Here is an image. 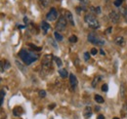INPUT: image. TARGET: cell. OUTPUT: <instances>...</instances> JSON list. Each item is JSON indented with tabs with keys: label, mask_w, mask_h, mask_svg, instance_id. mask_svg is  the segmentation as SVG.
<instances>
[{
	"label": "cell",
	"mask_w": 127,
	"mask_h": 119,
	"mask_svg": "<svg viewBox=\"0 0 127 119\" xmlns=\"http://www.w3.org/2000/svg\"><path fill=\"white\" fill-rule=\"evenodd\" d=\"M59 74H60V76H61L62 78H66V77H67V75H68V73H67L66 69H64V68H62V69H60V70H59Z\"/></svg>",
	"instance_id": "obj_14"
},
{
	"label": "cell",
	"mask_w": 127,
	"mask_h": 119,
	"mask_svg": "<svg viewBox=\"0 0 127 119\" xmlns=\"http://www.w3.org/2000/svg\"><path fill=\"white\" fill-rule=\"evenodd\" d=\"M48 40H49V43H50V44H51V45H53V46H54V47H55V48H57V47H58V45H57V44H56V43H55V41H54V40H53V39H52V38H49V39H48Z\"/></svg>",
	"instance_id": "obj_25"
},
{
	"label": "cell",
	"mask_w": 127,
	"mask_h": 119,
	"mask_svg": "<svg viewBox=\"0 0 127 119\" xmlns=\"http://www.w3.org/2000/svg\"><path fill=\"white\" fill-rule=\"evenodd\" d=\"M55 108V104H52L51 106H49V109H53Z\"/></svg>",
	"instance_id": "obj_31"
},
{
	"label": "cell",
	"mask_w": 127,
	"mask_h": 119,
	"mask_svg": "<svg viewBox=\"0 0 127 119\" xmlns=\"http://www.w3.org/2000/svg\"><path fill=\"white\" fill-rule=\"evenodd\" d=\"M28 46L31 47V48H32L33 50H35V51H41V50H42L41 47H37V46H35V45H33V44H28Z\"/></svg>",
	"instance_id": "obj_23"
},
{
	"label": "cell",
	"mask_w": 127,
	"mask_h": 119,
	"mask_svg": "<svg viewBox=\"0 0 127 119\" xmlns=\"http://www.w3.org/2000/svg\"><path fill=\"white\" fill-rule=\"evenodd\" d=\"M65 20H66V22H68L71 25H74L73 17H72V14H71L69 11H66V12H65Z\"/></svg>",
	"instance_id": "obj_9"
},
{
	"label": "cell",
	"mask_w": 127,
	"mask_h": 119,
	"mask_svg": "<svg viewBox=\"0 0 127 119\" xmlns=\"http://www.w3.org/2000/svg\"><path fill=\"white\" fill-rule=\"evenodd\" d=\"M111 30H112V27H110L108 30H106V33H107V32H108V33H109V32H111Z\"/></svg>",
	"instance_id": "obj_35"
},
{
	"label": "cell",
	"mask_w": 127,
	"mask_h": 119,
	"mask_svg": "<svg viewBox=\"0 0 127 119\" xmlns=\"http://www.w3.org/2000/svg\"><path fill=\"white\" fill-rule=\"evenodd\" d=\"M57 18H58V12H57V10H56L55 8H51V10L49 11V13H48L47 16H46V19H47L48 21L53 22V21H55Z\"/></svg>",
	"instance_id": "obj_6"
},
{
	"label": "cell",
	"mask_w": 127,
	"mask_h": 119,
	"mask_svg": "<svg viewBox=\"0 0 127 119\" xmlns=\"http://www.w3.org/2000/svg\"><path fill=\"white\" fill-rule=\"evenodd\" d=\"M19 28H25V26L24 25H19Z\"/></svg>",
	"instance_id": "obj_36"
},
{
	"label": "cell",
	"mask_w": 127,
	"mask_h": 119,
	"mask_svg": "<svg viewBox=\"0 0 127 119\" xmlns=\"http://www.w3.org/2000/svg\"><path fill=\"white\" fill-rule=\"evenodd\" d=\"M101 54H102V55H105V52H104V51H102V50H101Z\"/></svg>",
	"instance_id": "obj_37"
},
{
	"label": "cell",
	"mask_w": 127,
	"mask_h": 119,
	"mask_svg": "<svg viewBox=\"0 0 127 119\" xmlns=\"http://www.w3.org/2000/svg\"><path fill=\"white\" fill-rule=\"evenodd\" d=\"M24 21H25V23H27V22H28V19H27L26 17L25 18V20H24Z\"/></svg>",
	"instance_id": "obj_33"
},
{
	"label": "cell",
	"mask_w": 127,
	"mask_h": 119,
	"mask_svg": "<svg viewBox=\"0 0 127 119\" xmlns=\"http://www.w3.org/2000/svg\"><path fill=\"white\" fill-rule=\"evenodd\" d=\"M41 28L44 31V33H47V31L50 29V24L47 22H41Z\"/></svg>",
	"instance_id": "obj_12"
},
{
	"label": "cell",
	"mask_w": 127,
	"mask_h": 119,
	"mask_svg": "<svg viewBox=\"0 0 127 119\" xmlns=\"http://www.w3.org/2000/svg\"><path fill=\"white\" fill-rule=\"evenodd\" d=\"M114 43L118 46H124L125 45V39L122 36H117L114 38Z\"/></svg>",
	"instance_id": "obj_10"
},
{
	"label": "cell",
	"mask_w": 127,
	"mask_h": 119,
	"mask_svg": "<svg viewBox=\"0 0 127 119\" xmlns=\"http://www.w3.org/2000/svg\"><path fill=\"white\" fill-rule=\"evenodd\" d=\"M4 97H5V92L4 91H0V107L4 101Z\"/></svg>",
	"instance_id": "obj_20"
},
{
	"label": "cell",
	"mask_w": 127,
	"mask_h": 119,
	"mask_svg": "<svg viewBox=\"0 0 127 119\" xmlns=\"http://www.w3.org/2000/svg\"><path fill=\"white\" fill-rule=\"evenodd\" d=\"M124 19H125V21H126L127 22V11L125 12V14H124Z\"/></svg>",
	"instance_id": "obj_34"
},
{
	"label": "cell",
	"mask_w": 127,
	"mask_h": 119,
	"mask_svg": "<svg viewBox=\"0 0 127 119\" xmlns=\"http://www.w3.org/2000/svg\"><path fill=\"white\" fill-rule=\"evenodd\" d=\"M99 80H101V77L100 76H96L94 79H93V82H92V87L95 88L97 86V83L99 82Z\"/></svg>",
	"instance_id": "obj_18"
},
{
	"label": "cell",
	"mask_w": 127,
	"mask_h": 119,
	"mask_svg": "<svg viewBox=\"0 0 127 119\" xmlns=\"http://www.w3.org/2000/svg\"><path fill=\"white\" fill-rule=\"evenodd\" d=\"M84 20H85L86 23L89 25V27H91L93 29H98L100 27V23L93 14H91V13L86 14L84 17Z\"/></svg>",
	"instance_id": "obj_2"
},
{
	"label": "cell",
	"mask_w": 127,
	"mask_h": 119,
	"mask_svg": "<svg viewBox=\"0 0 127 119\" xmlns=\"http://www.w3.org/2000/svg\"><path fill=\"white\" fill-rule=\"evenodd\" d=\"M10 63L8 62V61H5L4 62V67H5V69H8V68H10Z\"/></svg>",
	"instance_id": "obj_28"
},
{
	"label": "cell",
	"mask_w": 127,
	"mask_h": 119,
	"mask_svg": "<svg viewBox=\"0 0 127 119\" xmlns=\"http://www.w3.org/2000/svg\"><path fill=\"white\" fill-rule=\"evenodd\" d=\"M91 115H92V109H91V108L90 107H86L85 109H84V111H83V116L86 119H88L91 117Z\"/></svg>",
	"instance_id": "obj_11"
},
{
	"label": "cell",
	"mask_w": 127,
	"mask_h": 119,
	"mask_svg": "<svg viewBox=\"0 0 127 119\" xmlns=\"http://www.w3.org/2000/svg\"><path fill=\"white\" fill-rule=\"evenodd\" d=\"M19 57L22 59V61L26 65H29L30 64H32L33 62H35L38 59V55L37 54H35V53H33L31 51L25 50V49H22L19 52Z\"/></svg>",
	"instance_id": "obj_1"
},
{
	"label": "cell",
	"mask_w": 127,
	"mask_h": 119,
	"mask_svg": "<svg viewBox=\"0 0 127 119\" xmlns=\"http://www.w3.org/2000/svg\"><path fill=\"white\" fill-rule=\"evenodd\" d=\"M69 83L72 89H75V87L77 86V78L75 77V75L73 73L69 74Z\"/></svg>",
	"instance_id": "obj_8"
},
{
	"label": "cell",
	"mask_w": 127,
	"mask_h": 119,
	"mask_svg": "<svg viewBox=\"0 0 127 119\" xmlns=\"http://www.w3.org/2000/svg\"><path fill=\"white\" fill-rule=\"evenodd\" d=\"M68 41H69L70 43H76V42H77V37H76L75 35H71V36L68 38Z\"/></svg>",
	"instance_id": "obj_19"
},
{
	"label": "cell",
	"mask_w": 127,
	"mask_h": 119,
	"mask_svg": "<svg viewBox=\"0 0 127 119\" xmlns=\"http://www.w3.org/2000/svg\"><path fill=\"white\" fill-rule=\"evenodd\" d=\"M54 36H55V38H56L57 41H62V40H63L62 34H60L58 31H55V32H54Z\"/></svg>",
	"instance_id": "obj_16"
},
{
	"label": "cell",
	"mask_w": 127,
	"mask_h": 119,
	"mask_svg": "<svg viewBox=\"0 0 127 119\" xmlns=\"http://www.w3.org/2000/svg\"><path fill=\"white\" fill-rule=\"evenodd\" d=\"M65 27H66V20H65V18L60 17V19L58 20V22L56 23V29H57V31L58 32L59 31H63V30L65 29Z\"/></svg>",
	"instance_id": "obj_5"
},
{
	"label": "cell",
	"mask_w": 127,
	"mask_h": 119,
	"mask_svg": "<svg viewBox=\"0 0 127 119\" xmlns=\"http://www.w3.org/2000/svg\"><path fill=\"white\" fill-rule=\"evenodd\" d=\"M89 59H90V54L88 52H85L84 53V60L85 61H89Z\"/></svg>",
	"instance_id": "obj_27"
},
{
	"label": "cell",
	"mask_w": 127,
	"mask_h": 119,
	"mask_svg": "<svg viewBox=\"0 0 127 119\" xmlns=\"http://www.w3.org/2000/svg\"><path fill=\"white\" fill-rule=\"evenodd\" d=\"M39 97L40 98H45L46 97V92L44 90H40L39 91Z\"/></svg>",
	"instance_id": "obj_24"
},
{
	"label": "cell",
	"mask_w": 127,
	"mask_h": 119,
	"mask_svg": "<svg viewBox=\"0 0 127 119\" xmlns=\"http://www.w3.org/2000/svg\"><path fill=\"white\" fill-rule=\"evenodd\" d=\"M5 70V67H4V62L0 61V72H3Z\"/></svg>",
	"instance_id": "obj_26"
},
{
	"label": "cell",
	"mask_w": 127,
	"mask_h": 119,
	"mask_svg": "<svg viewBox=\"0 0 127 119\" xmlns=\"http://www.w3.org/2000/svg\"><path fill=\"white\" fill-rule=\"evenodd\" d=\"M91 10H92L94 13H96V14H100V13H101V8H100V7H96V8L91 7Z\"/></svg>",
	"instance_id": "obj_22"
},
{
	"label": "cell",
	"mask_w": 127,
	"mask_h": 119,
	"mask_svg": "<svg viewBox=\"0 0 127 119\" xmlns=\"http://www.w3.org/2000/svg\"><path fill=\"white\" fill-rule=\"evenodd\" d=\"M52 65V55H46L42 62V70L48 72Z\"/></svg>",
	"instance_id": "obj_4"
},
{
	"label": "cell",
	"mask_w": 127,
	"mask_h": 119,
	"mask_svg": "<svg viewBox=\"0 0 127 119\" xmlns=\"http://www.w3.org/2000/svg\"><path fill=\"white\" fill-rule=\"evenodd\" d=\"M88 41L92 44H95V45H104L106 43V41L104 39H102L101 37H99L96 33H89L88 34V37H87Z\"/></svg>",
	"instance_id": "obj_3"
},
{
	"label": "cell",
	"mask_w": 127,
	"mask_h": 119,
	"mask_svg": "<svg viewBox=\"0 0 127 119\" xmlns=\"http://www.w3.org/2000/svg\"><path fill=\"white\" fill-rule=\"evenodd\" d=\"M97 119H105V116H104V115H102V114H100V115L97 117Z\"/></svg>",
	"instance_id": "obj_32"
},
{
	"label": "cell",
	"mask_w": 127,
	"mask_h": 119,
	"mask_svg": "<svg viewBox=\"0 0 127 119\" xmlns=\"http://www.w3.org/2000/svg\"><path fill=\"white\" fill-rule=\"evenodd\" d=\"M13 113H14L15 116H20L23 113V108L21 107H17L13 109Z\"/></svg>",
	"instance_id": "obj_13"
},
{
	"label": "cell",
	"mask_w": 127,
	"mask_h": 119,
	"mask_svg": "<svg viewBox=\"0 0 127 119\" xmlns=\"http://www.w3.org/2000/svg\"><path fill=\"white\" fill-rule=\"evenodd\" d=\"M53 59H54V61L56 63V65H58V67H61L63 65V62H62V60L59 57H53Z\"/></svg>",
	"instance_id": "obj_15"
},
{
	"label": "cell",
	"mask_w": 127,
	"mask_h": 119,
	"mask_svg": "<svg viewBox=\"0 0 127 119\" xmlns=\"http://www.w3.org/2000/svg\"><path fill=\"white\" fill-rule=\"evenodd\" d=\"M113 119H119L118 117H114V118H113Z\"/></svg>",
	"instance_id": "obj_38"
},
{
	"label": "cell",
	"mask_w": 127,
	"mask_h": 119,
	"mask_svg": "<svg viewBox=\"0 0 127 119\" xmlns=\"http://www.w3.org/2000/svg\"><path fill=\"white\" fill-rule=\"evenodd\" d=\"M123 1H124V0H114V6H116V7H120Z\"/></svg>",
	"instance_id": "obj_21"
},
{
	"label": "cell",
	"mask_w": 127,
	"mask_h": 119,
	"mask_svg": "<svg viewBox=\"0 0 127 119\" xmlns=\"http://www.w3.org/2000/svg\"><path fill=\"white\" fill-rule=\"evenodd\" d=\"M95 101H96L98 104H103V103H104V99H103V97L100 96V95H96V96H95Z\"/></svg>",
	"instance_id": "obj_17"
},
{
	"label": "cell",
	"mask_w": 127,
	"mask_h": 119,
	"mask_svg": "<svg viewBox=\"0 0 127 119\" xmlns=\"http://www.w3.org/2000/svg\"><path fill=\"white\" fill-rule=\"evenodd\" d=\"M97 49L96 48H93V49H91V55H96L97 54Z\"/></svg>",
	"instance_id": "obj_30"
},
{
	"label": "cell",
	"mask_w": 127,
	"mask_h": 119,
	"mask_svg": "<svg viewBox=\"0 0 127 119\" xmlns=\"http://www.w3.org/2000/svg\"><path fill=\"white\" fill-rule=\"evenodd\" d=\"M108 88H109L108 85H107V84H104V85L102 86V91H103V92H107V91H108Z\"/></svg>",
	"instance_id": "obj_29"
},
{
	"label": "cell",
	"mask_w": 127,
	"mask_h": 119,
	"mask_svg": "<svg viewBox=\"0 0 127 119\" xmlns=\"http://www.w3.org/2000/svg\"><path fill=\"white\" fill-rule=\"evenodd\" d=\"M110 19H111V22H112L113 23H117V22H119V15H118V13L115 12V11L111 12V14H110Z\"/></svg>",
	"instance_id": "obj_7"
}]
</instances>
